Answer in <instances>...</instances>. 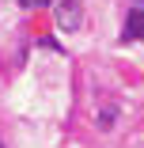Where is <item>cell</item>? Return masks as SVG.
Segmentation results:
<instances>
[{"instance_id": "6da1fadb", "label": "cell", "mask_w": 144, "mask_h": 148, "mask_svg": "<svg viewBox=\"0 0 144 148\" xmlns=\"http://www.w3.org/2000/svg\"><path fill=\"white\" fill-rule=\"evenodd\" d=\"M80 23H83L80 0H57V27L61 31H80Z\"/></svg>"}, {"instance_id": "7a4b0ae2", "label": "cell", "mask_w": 144, "mask_h": 148, "mask_svg": "<svg viewBox=\"0 0 144 148\" xmlns=\"http://www.w3.org/2000/svg\"><path fill=\"white\" fill-rule=\"evenodd\" d=\"M144 38V8H129L125 27H121V42H140Z\"/></svg>"}, {"instance_id": "3957f363", "label": "cell", "mask_w": 144, "mask_h": 148, "mask_svg": "<svg viewBox=\"0 0 144 148\" xmlns=\"http://www.w3.org/2000/svg\"><path fill=\"white\" fill-rule=\"evenodd\" d=\"M49 4V0H19V8H27V12H31V8H46Z\"/></svg>"}, {"instance_id": "277c9868", "label": "cell", "mask_w": 144, "mask_h": 148, "mask_svg": "<svg viewBox=\"0 0 144 148\" xmlns=\"http://www.w3.org/2000/svg\"><path fill=\"white\" fill-rule=\"evenodd\" d=\"M0 148H4V144H0Z\"/></svg>"}]
</instances>
